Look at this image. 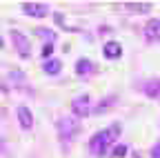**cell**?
<instances>
[{
    "mask_svg": "<svg viewBox=\"0 0 160 158\" xmlns=\"http://www.w3.org/2000/svg\"><path fill=\"white\" fill-rule=\"evenodd\" d=\"M120 125L118 123H113V125H109L107 129H100V131H96L91 138H89V154L91 156H105V151L118 140V136H120Z\"/></svg>",
    "mask_w": 160,
    "mask_h": 158,
    "instance_id": "6da1fadb",
    "label": "cell"
},
{
    "mask_svg": "<svg viewBox=\"0 0 160 158\" xmlns=\"http://www.w3.org/2000/svg\"><path fill=\"white\" fill-rule=\"evenodd\" d=\"M56 127H58V138L62 143H69L71 138L80 131V120L76 116H62V118H58Z\"/></svg>",
    "mask_w": 160,
    "mask_h": 158,
    "instance_id": "7a4b0ae2",
    "label": "cell"
},
{
    "mask_svg": "<svg viewBox=\"0 0 160 158\" xmlns=\"http://www.w3.org/2000/svg\"><path fill=\"white\" fill-rule=\"evenodd\" d=\"M9 38H11V45H13V49L18 51V56L22 58V60L31 58V43H29V38H27L22 31L11 29V31H9Z\"/></svg>",
    "mask_w": 160,
    "mask_h": 158,
    "instance_id": "3957f363",
    "label": "cell"
},
{
    "mask_svg": "<svg viewBox=\"0 0 160 158\" xmlns=\"http://www.w3.org/2000/svg\"><path fill=\"white\" fill-rule=\"evenodd\" d=\"M71 114L76 118H85L89 114H93V107H91V98L89 94H80L71 100Z\"/></svg>",
    "mask_w": 160,
    "mask_h": 158,
    "instance_id": "277c9868",
    "label": "cell"
},
{
    "mask_svg": "<svg viewBox=\"0 0 160 158\" xmlns=\"http://www.w3.org/2000/svg\"><path fill=\"white\" fill-rule=\"evenodd\" d=\"M20 11L25 16H31V18H45L49 16V5L47 3H22L20 5Z\"/></svg>",
    "mask_w": 160,
    "mask_h": 158,
    "instance_id": "5b68a950",
    "label": "cell"
},
{
    "mask_svg": "<svg viewBox=\"0 0 160 158\" xmlns=\"http://www.w3.org/2000/svg\"><path fill=\"white\" fill-rule=\"evenodd\" d=\"M73 71H76V76L87 78V76H93L98 71V65L93 60H89V58H78L76 65H73Z\"/></svg>",
    "mask_w": 160,
    "mask_h": 158,
    "instance_id": "8992f818",
    "label": "cell"
},
{
    "mask_svg": "<svg viewBox=\"0 0 160 158\" xmlns=\"http://www.w3.org/2000/svg\"><path fill=\"white\" fill-rule=\"evenodd\" d=\"M16 114H18L20 129H22V131H31V129H33V111H31L27 105H20V107L16 109Z\"/></svg>",
    "mask_w": 160,
    "mask_h": 158,
    "instance_id": "52a82bcc",
    "label": "cell"
},
{
    "mask_svg": "<svg viewBox=\"0 0 160 158\" xmlns=\"http://www.w3.org/2000/svg\"><path fill=\"white\" fill-rule=\"evenodd\" d=\"M142 36L147 43H160V18H151L142 29Z\"/></svg>",
    "mask_w": 160,
    "mask_h": 158,
    "instance_id": "ba28073f",
    "label": "cell"
},
{
    "mask_svg": "<svg viewBox=\"0 0 160 158\" xmlns=\"http://www.w3.org/2000/svg\"><path fill=\"white\" fill-rule=\"evenodd\" d=\"M140 89H142V94H145L147 98H160V76L145 80L142 85H140Z\"/></svg>",
    "mask_w": 160,
    "mask_h": 158,
    "instance_id": "9c48e42d",
    "label": "cell"
},
{
    "mask_svg": "<svg viewBox=\"0 0 160 158\" xmlns=\"http://www.w3.org/2000/svg\"><path fill=\"white\" fill-rule=\"evenodd\" d=\"M102 56L107 58V60H116V58L122 56V45H120L118 40H107L105 47H102Z\"/></svg>",
    "mask_w": 160,
    "mask_h": 158,
    "instance_id": "30bf717a",
    "label": "cell"
},
{
    "mask_svg": "<svg viewBox=\"0 0 160 158\" xmlns=\"http://www.w3.org/2000/svg\"><path fill=\"white\" fill-rule=\"evenodd\" d=\"M151 7V3H122V9L129 13H149Z\"/></svg>",
    "mask_w": 160,
    "mask_h": 158,
    "instance_id": "8fae6325",
    "label": "cell"
},
{
    "mask_svg": "<svg viewBox=\"0 0 160 158\" xmlns=\"http://www.w3.org/2000/svg\"><path fill=\"white\" fill-rule=\"evenodd\" d=\"M42 69H45L47 76H58L62 71V60H60V58H49V60L42 63Z\"/></svg>",
    "mask_w": 160,
    "mask_h": 158,
    "instance_id": "7c38bea8",
    "label": "cell"
},
{
    "mask_svg": "<svg viewBox=\"0 0 160 158\" xmlns=\"http://www.w3.org/2000/svg\"><path fill=\"white\" fill-rule=\"evenodd\" d=\"M33 33H36L38 38H42L47 45H53V43L58 40L56 31H53V29H49V27H36V29H33Z\"/></svg>",
    "mask_w": 160,
    "mask_h": 158,
    "instance_id": "4fadbf2b",
    "label": "cell"
},
{
    "mask_svg": "<svg viewBox=\"0 0 160 158\" xmlns=\"http://www.w3.org/2000/svg\"><path fill=\"white\" fill-rule=\"evenodd\" d=\"M116 103H118V96H116V94H111V96H105L102 100H100V103L93 107V114H105V111H107L111 105H116Z\"/></svg>",
    "mask_w": 160,
    "mask_h": 158,
    "instance_id": "5bb4252c",
    "label": "cell"
},
{
    "mask_svg": "<svg viewBox=\"0 0 160 158\" xmlns=\"http://www.w3.org/2000/svg\"><path fill=\"white\" fill-rule=\"evenodd\" d=\"M9 80L16 87H20V89H27V76L20 71V69H9Z\"/></svg>",
    "mask_w": 160,
    "mask_h": 158,
    "instance_id": "9a60e30c",
    "label": "cell"
},
{
    "mask_svg": "<svg viewBox=\"0 0 160 158\" xmlns=\"http://www.w3.org/2000/svg\"><path fill=\"white\" fill-rule=\"evenodd\" d=\"M129 154V145H116L113 147V151H111V156L113 158H125Z\"/></svg>",
    "mask_w": 160,
    "mask_h": 158,
    "instance_id": "2e32d148",
    "label": "cell"
},
{
    "mask_svg": "<svg viewBox=\"0 0 160 158\" xmlns=\"http://www.w3.org/2000/svg\"><path fill=\"white\" fill-rule=\"evenodd\" d=\"M51 54H53V45H45V47H42V58H45V60H49Z\"/></svg>",
    "mask_w": 160,
    "mask_h": 158,
    "instance_id": "e0dca14e",
    "label": "cell"
},
{
    "mask_svg": "<svg viewBox=\"0 0 160 158\" xmlns=\"http://www.w3.org/2000/svg\"><path fill=\"white\" fill-rule=\"evenodd\" d=\"M151 158H160V140L151 147Z\"/></svg>",
    "mask_w": 160,
    "mask_h": 158,
    "instance_id": "ac0fdd59",
    "label": "cell"
},
{
    "mask_svg": "<svg viewBox=\"0 0 160 158\" xmlns=\"http://www.w3.org/2000/svg\"><path fill=\"white\" fill-rule=\"evenodd\" d=\"M53 18H56V23H58L60 27H65V16H62V13H53Z\"/></svg>",
    "mask_w": 160,
    "mask_h": 158,
    "instance_id": "d6986e66",
    "label": "cell"
}]
</instances>
